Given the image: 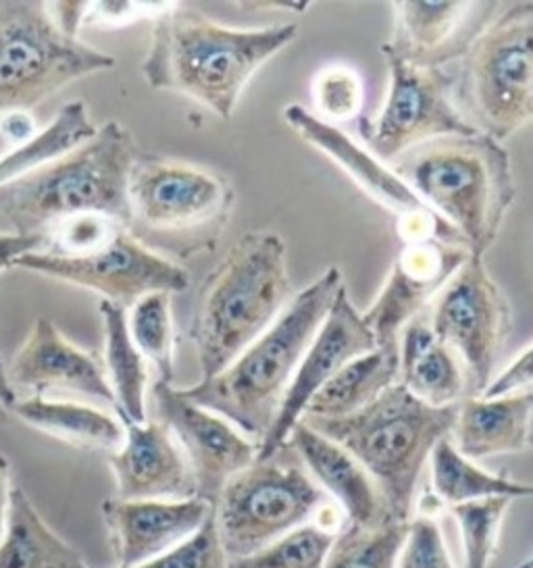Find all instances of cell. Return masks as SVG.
<instances>
[{"label": "cell", "instance_id": "cell-1", "mask_svg": "<svg viewBox=\"0 0 533 568\" xmlns=\"http://www.w3.org/2000/svg\"><path fill=\"white\" fill-rule=\"evenodd\" d=\"M299 36L296 23L235 30L171 2L152 19L142 75L154 90L188 97L230 121L244 88L259 69Z\"/></svg>", "mask_w": 533, "mask_h": 568}, {"label": "cell", "instance_id": "cell-2", "mask_svg": "<svg viewBox=\"0 0 533 568\" xmlns=\"http://www.w3.org/2000/svg\"><path fill=\"white\" fill-rule=\"evenodd\" d=\"M342 287V271L328 268L283 308L278 321L230 367L180 392L188 400L230 420L238 432L261 444L280 413L304 352L309 351Z\"/></svg>", "mask_w": 533, "mask_h": 568}, {"label": "cell", "instance_id": "cell-3", "mask_svg": "<svg viewBox=\"0 0 533 568\" xmlns=\"http://www.w3.org/2000/svg\"><path fill=\"white\" fill-rule=\"evenodd\" d=\"M290 296L282 235H242L202 282L190 337L199 354L200 382L233 361L278 321Z\"/></svg>", "mask_w": 533, "mask_h": 568}, {"label": "cell", "instance_id": "cell-4", "mask_svg": "<svg viewBox=\"0 0 533 568\" xmlns=\"http://www.w3.org/2000/svg\"><path fill=\"white\" fill-rule=\"evenodd\" d=\"M390 169L461 234L466 251L485 256L515 201L502 142L483 134L438 138L400 154Z\"/></svg>", "mask_w": 533, "mask_h": 568}, {"label": "cell", "instance_id": "cell-5", "mask_svg": "<svg viewBox=\"0 0 533 568\" xmlns=\"http://www.w3.org/2000/svg\"><path fill=\"white\" fill-rule=\"evenodd\" d=\"M135 159L132 134L109 121L80 149L2 185L0 217L19 235H47L61 221L88 213L128 227V180Z\"/></svg>", "mask_w": 533, "mask_h": 568}, {"label": "cell", "instance_id": "cell-6", "mask_svg": "<svg viewBox=\"0 0 533 568\" xmlns=\"http://www.w3.org/2000/svg\"><path fill=\"white\" fill-rule=\"evenodd\" d=\"M459 404L435 408L396 382L349 417H304L315 432L350 452L378 484L390 515L411 520L416 485L433 448L452 434Z\"/></svg>", "mask_w": 533, "mask_h": 568}, {"label": "cell", "instance_id": "cell-7", "mask_svg": "<svg viewBox=\"0 0 533 568\" xmlns=\"http://www.w3.org/2000/svg\"><path fill=\"white\" fill-rule=\"evenodd\" d=\"M233 201L230 180L213 169L138 154L128 180V230L165 258H190L215 251Z\"/></svg>", "mask_w": 533, "mask_h": 568}, {"label": "cell", "instance_id": "cell-8", "mask_svg": "<svg viewBox=\"0 0 533 568\" xmlns=\"http://www.w3.org/2000/svg\"><path fill=\"white\" fill-rule=\"evenodd\" d=\"M454 102L466 123L502 142L533 121V2H513L473 38Z\"/></svg>", "mask_w": 533, "mask_h": 568}, {"label": "cell", "instance_id": "cell-9", "mask_svg": "<svg viewBox=\"0 0 533 568\" xmlns=\"http://www.w3.org/2000/svg\"><path fill=\"white\" fill-rule=\"evenodd\" d=\"M115 65L111 54L61 32L47 2H0V115L30 113L66 85Z\"/></svg>", "mask_w": 533, "mask_h": 568}, {"label": "cell", "instance_id": "cell-10", "mask_svg": "<svg viewBox=\"0 0 533 568\" xmlns=\"http://www.w3.org/2000/svg\"><path fill=\"white\" fill-rule=\"evenodd\" d=\"M299 458V456H296ZM330 496L282 450L233 475L213 504L217 535L230 560L263 550L313 523Z\"/></svg>", "mask_w": 533, "mask_h": 568}, {"label": "cell", "instance_id": "cell-11", "mask_svg": "<svg viewBox=\"0 0 533 568\" xmlns=\"http://www.w3.org/2000/svg\"><path fill=\"white\" fill-rule=\"evenodd\" d=\"M390 71V88L375 118L359 119L366 151L380 161H394L419 144L449 135L475 132L454 104V80L442 68L419 65L382 47Z\"/></svg>", "mask_w": 533, "mask_h": 568}, {"label": "cell", "instance_id": "cell-12", "mask_svg": "<svg viewBox=\"0 0 533 568\" xmlns=\"http://www.w3.org/2000/svg\"><path fill=\"white\" fill-rule=\"evenodd\" d=\"M13 267L97 292L102 301L115 302L123 308H130L133 302L152 292L182 294L190 285L182 265L147 248L128 227H119L97 251L86 254L30 252Z\"/></svg>", "mask_w": 533, "mask_h": 568}, {"label": "cell", "instance_id": "cell-13", "mask_svg": "<svg viewBox=\"0 0 533 568\" xmlns=\"http://www.w3.org/2000/svg\"><path fill=\"white\" fill-rule=\"evenodd\" d=\"M430 323L438 339L463 361L473 396H482L511 329L509 302L487 273L483 256L469 254L463 267L450 277L433 301Z\"/></svg>", "mask_w": 533, "mask_h": 568}, {"label": "cell", "instance_id": "cell-14", "mask_svg": "<svg viewBox=\"0 0 533 568\" xmlns=\"http://www.w3.org/2000/svg\"><path fill=\"white\" fill-rule=\"evenodd\" d=\"M152 400L157 420L173 435L192 470L197 498L213 506L233 475L257 460L259 444L238 432L230 420L188 400L171 384L157 382Z\"/></svg>", "mask_w": 533, "mask_h": 568}, {"label": "cell", "instance_id": "cell-15", "mask_svg": "<svg viewBox=\"0 0 533 568\" xmlns=\"http://www.w3.org/2000/svg\"><path fill=\"white\" fill-rule=\"evenodd\" d=\"M378 348V342L366 327L365 318L350 302L346 285L338 292L332 308L323 325L319 327L309 351L300 361L296 375L283 396L280 413L273 420L265 439L259 444V460H265L282 450L299 425L306 406L315 398L316 392L332 379L333 375L350 361Z\"/></svg>", "mask_w": 533, "mask_h": 568}, {"label": "cell", "instance_id": "cell-16", "mask_svg": "<svg viewBox=\"0 0 533 568\" xmlns=\"http://www.w3.org/2000/svg\"><path fill=\"white\" fill-rule=\"evenodd\" d=\"M471 252L440 240L404 244L380 296L363 313L366 327L382 351H399L404 327L421 317Z\"/></svg>", "mask_w": 533, "mask_h": 568}, {"label": "cell", "instance_id": "cell-17", "mask_svg": "<svg viewBox=\"0 0 533 568\" xmlns=\"http://www.w3.org/2000/svg\"><path fill=\"white\" fill-rule=\"evenodd\" d=\"M13 387L44 396L50 389L73 392L99 402L115 404L104 363L94 352L69 342L47 317L36 318L28 337L7 368Z\"/></svg>", "mask_w": 533, "mask_h": 568}, {"label": "cell", "instance_id": "cell-18", "mask_svg": "<svg viewBox=\"0 0 533 568\" xmlns=\"http://www.w3.org/2000/svg\"><path fill=\"white\" fill-rule=\"evenodd\" d=\"M121 418L125 439L109 454L119 500H190L197 484L173 435L161 420Z\"/></svg>", "mask_w": 533, "mask_h": 568}, {"label": "cell", "instance_id": "cell-19", "mask_svg": "<svg viewBox=\"0 0 533 568\" xmlns=\"http://www.w3.org/2000/svg\"><path fill=\"white\" fill-rule=\"evenodd\" d=\"M109 527L117 568H133L173 550L213 515V506L190 500H111L100 506Z\"/></svg>", "mask_w": 533, "mask_h": 568}, {"label": "cell", "instance_id": "cell-20", "mask_svg": "<svg viewBox=\"0 0 533 568\" xmlns=\"http://www.w3.org/2000/svg\"><path fill=\"white\" fill-rule=\"evenodd\" d=\"M496 9L490 2H394L396 28L388 44L413 63L444 68L465 54Z\"/></svg>", "mask_w": 533, "mask_h": 568}, {"label": "cell", "instance_id": "cell-21", "mask_svg": "<svg viewBox=\"0 0 533 568\" xmlns=\"http://www.w3.org/2000/svg\"><path fill=\"white\" fill-rule=\"evenodd\" d=\"M285 446L299 456L302 467L330 500L340 506L346 523L356 527H378L388 520H396L390 515L382 491L371 475L330 437L300 420Z\"/></svg>", "mask_w": 533, "mask_h": 568}, {"label": "cell", "instance_id": "cell-22", "mask_svg": "<svg viewBox=\"0 0 533 568\" xmlns=\"http://www.w3.org/2000/svg\"><path fill=\"white\" fill-rule=\"evenodd\" d=\"M283 119L288 128L300 135V140L323 152L365 194L380 202L388 211H392L396 217L430 209L400 180L390 165H383L375 154H371L365 146L354 142L338 125L316 118L300 104H288L283 109Z\"/></svg>", "mask_w": 533, "mask_h": 568}, {"label": "cell", "instance_id": "cell-23", "mask_svg": "<svg viewBox=\"0 0 533 568\" xmlns=\"http://www.w3.org/2000/svg\"><path fill=\"white\" fill-rule=\"evenodd\" d=\"M533 417V392L502 398L471 396L459 402L450 439L469 460L527 448Z\"/></svg>", "mask_w": 533, "mask_h": 568}, {"label": "cell", "instance_id": "cell-24", "mask_svg": "<svg viewBox=\"0 0 533 568\" xmlns=\"http://www.w3.org/2000/svg\"><path fill=\"white\" fill-rule=\"evenodd\" d=\"M399 382L419 400L442 408L465 394V371L459 356L433 334L425 313L411 321L399 342Z\"/></svg>", "mask_w": 533, "mask_h": 568}, {"label": "cell", "instance_id": "cell-25", "mask_svg": "<svg viewBox=\"0 0 533 568\" xmlns=\"http://www.w3.org/2000/svg\"><path fill=\"white\" fill-rule=\"evenodd\" d=\"M9 410L26 425L78 450L113 454L125 439V427L121 418L90 404L49 400L47 396H17Z\"/></svg>", "mask_w": 533, "mask_h": 568}, {"label": "cell", "instance_id": "cell-26", "mask_svg": "<svg viewBox=\"0 0 533 568\" xmlns=\"http://www.w3.org/2000/svg\"><path fill=\"white\" fill-rule=\"evenodd\" d=\"M0 568H88L80 551L50 529L21 487H11L0 535Z\"/></svg>", "mask_w": 533, "mask_h": 568}, {"label": "cell", "instance_id": "cell-27", "mask_svg": "<svg viewBox=\"0 0 533 568\" xmlns=\"http://www.w3.org/2000/svg\"><path fill=\"white\" fill-rule=\"evenodd\" d=\"M100 318L104 329V368L115 396L119 417L147 423V392L150 365L133 344L128 329V308L115 302L100 301Z\"/></svg>", "mask_w": 533, "mask_h": 568}, {"label": "cell", "instance_id": "cell-28", "mask_svg": "<svg viewBox=\"0 0 533 568\" xmlns=\"http://www.w3.org/2000/svg\"><path fill=\"white\" fill-rule=\"evenodd\" d=\"M430 467L433 487L430 500L435 504V510L487 498H533V484L515 481L506 475H496L477 467L454 448L450 437H444L433 448Z\"/></svg>", "mask_w": 533, "mask_h": 568}, {"label": "cell", "instance_id": "cell-29", "mask_svg": "<svg viewBox=\"0 0 533 568\" xmlns=\"http://www.w3.org/2000/svg\"><path fill=\"white\" fill-rule=\"evenodd\" d=\"M399 367V351L375 348L350 361L316 392L315 398L306 406L304 417H349L380 398L390 385L396 384Z\"/></svg>", "mask_w": 533, "mask_h": 568}, {"label": "cell", "instance_id": "cell-30", "mask_svg": "<svg viewBox=\"0 0 533 568\" xmlns=\"http://www.w3.org/2000/svg\"><path fill=\"white\" fill-rule=\"evenodd\" d=\"M97 132L86 102H69L42 132L0 156V187L80 149Z\"/></svg>", "mask_w": 533, "mask_h": 568}, {"label": "cell", "instance_id": "cell-31", "mask_svg": "<svg viewBox=\"0 0 533 568\" xmlns=\"http://www.w3.org/2000/svg\"><path fill=\"white\" fill-rule=\"evenodd\" d=\"M128 329L135 348L159 373V382L171 384L175 375V329L171 294L152 292L128 308Z\"/></svg>", "mask_w": 533, "mask_h": 568}, {"label": "cell", "instance_id": "cell-32", "mask_svg": "<svg viewBox=\"0 0 533 568\" xmlns=\"http://www.w3.org/2000/svg\"><path fill=\"white\" fill-rule=\"evenodd\" d=\"M409 520H388L378 527L346 523L333 539L325 568H396Z\"/></svg>", "mask_w": 533, "mask_h": 568}, {"label": "cell", "instance_id": "cell-33", "mask_svg": "<svg viewBox=\"0 0 533 568\" xmlns=\"http://www.w3.org/2000/svg\"><path fill=\"white\" fill-rule=\"evenodd\" d=\"M338 534L316 523H306L257 554L230 560L228 568H325Z\"/></svg>", "mask_w": 533, "mask_h": 568}, {"label": "cell", "instance_id": "cell-34", "mask_svg": "<svg viewBox=\"0 0 533 568\" xmlns=\"http://www.w3.org/2000/svg\"><path fill=\"white\" fill-rule=\"evenodd\" d=\"M511 501L509 498H487L449 508L463 539L465 568H490Z\"/></svg>", "mask_w": 533, "mask_h": 568}, {"label": "cell", "instance_id": "cell-35", "mask_svg": "<svg viewBox=\"0 0 533 568\" xmlns=\"http://www.w3.org/2000/svg\"><path fill=\"white\" fill-rule=\"evenodd\" d=\"M313 99L325 121H352L363 104L361 75L349 68L323 69L313 84Z\"/></svg>", "mask_w": 533, "mask_h": 568}, {"label": "cell", "instance_id": "cell-36", "mask_svg": "<svg viewBox=\"0 0 533 568\" xmlns=\"http://www.w3.org/2000/svg\"><path fill=\"white\" fill-rule=\"evenodd\" d=\"M396 568H454L446 539L432 510L425 508L409 520Z\"/></svg>", "mask_w": 533, "mask_h": 568}, {"label": "cell", "instance_id": "cell-37", "mask_svg": "<svg viewBox=\"0 0 533 568\" xmlns=\"http://www.w3.org/2000/svg\"><path fill=\"white\" fill-rule=\"evenodd\" d=\"M119 227H125L115 219L88 213L78 217L66 219L50 230L44 251L54 254H86L97 251L104 242L115 235Z\"/></svg>", "mask_w": 533, "mask_h": 568}, {"label": "cell", "instance_id": "cell-38", "mask_svg": "<svg viewBox=\"0 0 533 568\" xmlns=\"http://www.w3.org/2000/svg\"><path fill=\"white\" fill-rule=\"evenodd\" d=\"M230 558L221 546L217 535L215 518L213 515L200 527L197 534L188 537L183 544L173 550L165 551L152 558L144 565L133 568H228Z\"/></svg>", "mask_w": 533, "mask_h": 568}, {"label": "cell", "instance_id": "cell-39", "mask_svg": "<svg viewBox=\"0 0 533 568\" xmlns=\"http://www.w3.org/2000/svg\"><path fill=\"white\" fill-rule=\"evenodd\" d=\"M171 2H90L86 26L119 28L138 19H157Z\"/></svg>", "mask_w": 533, "mask_h": 568}, {"label": "cell", "instance_id": "cell-40", "mask_svg": "<svg viewBox=\"0 0 533 568\" xmlns=\"http://www.w3.org/2000/svg\"><path fill=\"white\" fill-rule=\"evenodd\" d=\"M533 392V344L485 387L482 398H502Z\"/></svg>", "mask_w": 533, "mask_h": 568}, {"label": "cell", "instance_id": "cell-41", "mask_svg": "<svg viewBox=\"0 0 533 568\" xmlns=\"http://www.w3.org/2000/svg\"><path fill=\"white\" fill-rule=\"evenodd\" d=\"M47 237L44 235H19L0 232V273L11 268L17 261L30 252L44 251Z\"/></svg>", "mask_w": 533, "mask_h": 568}, {"label": "cell", "instance_id": "cell-42", "mask_svg": "<svg viewBox=\"0 0 533 568\" xmlns=\"http://www.w3.org/2000/svg\"><path fill=\"white\" fill-rule=\"evenodd\" d=\"M50 18L71 38H80L83 23L90 11V2H47Z\"/></svg>", "mask_w": 533, "mask_h": 568}, {"label": "cell", "instance_id": "cell-43", "mask_svg": "<svg viewBox=\"0 0 533 568\" xmlns=\"http://www.w3.org/2000/svg\"><path fill=\"white\" fill-rule=\"evenodd\" d=\"M0 134L7 140H11L13 144H21L26 140H30L36 132V121L30 118L28 111H11V113H2L0 115Z\"/></svg>", "mask_w": 533, "mask_h": 568}, {"label": "cell", "instance_id": "cell-44", "mask_svg": "<svg viewBox=\"0 0 533 568\" xmlns=\"http://www.w3.org/2000/svg\"><path fill=\"white\" fill-rule=\"evenodd\" d=\"M11 468L4 456H0V535L4 527V517H7V506H9V494H11Z\"/></svg>", "mask_w": 533, "mask_h": 568}, {"label": "cell", "instance_id": "cell-45", "mask_svg": "<svg viewBox=\"0 0 533 568\" xmlns=\"http://www.w3.org/2000/svg\"><path fill=\"white\" fill-rule=\"evenodd\" d=\"M16 400V389H13V385H11V382H9L7 367H4V363H2V356H0V406H2L4 410H9V408H11V404H13Z\"/></svg>", "mask_w": 533, "mask_h": 568}, {"label": "cell", "instance_id": "cell-46", "mask_svg": "<svg viewBox=\"0 0 533 568\" xmlns=\"http://www.w3.org/2000/svg\"><path fill=\"white\" fill-rule=\"evenodd\" d=\"M247 9H285V11H306L309 2H244Z\"/></svg>", "mask_w": 533, "mask_h": 568}, {"label": "cell", "instance_id": "cell-47", "mask_svg": "<svg viewBox=\"0 0 533 568\" xmlns=\"http://www.w3.org/2000/svg\"><path fill=\"white\" fill-rule=\"evenodd\" d=\"M515 568H533V554L527 558V560H523L521 565H516Z\"/></svg>", "mask_w": 533, "mask_h": 568}, {"label": "cell", "instance_id": "cell-48", "mask_svg": "<svg viewBox=\"0 0 533 568\" xmlns=\"http://www.w3.org/2000/svg\"><path fill=\"white\" fill-rule=\"evenodd\" d=\"M527 446H532V448H533V417H532V427H530V439H527Z\"/></svg>", "mask_w": 533, "mask_h": 568}]
</instances>
